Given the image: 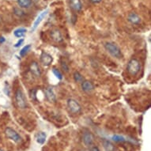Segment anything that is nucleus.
I'll list each match as a JSON object with an SVG mask.
<instances>
[{"mask_svg": "<svg viewBox=\"0 0 151 151\" xmlns=\"http://www.w3.org/2000/svg\"><path fill=\"white\" fill-rule=\"evenodd\" d=\"M15 101L17 107L20 109H25L27 108V100L21 89H17L15 93Z\"/></svg>", "mask_w": 151, "mask_h": 151, "instance_id": "obj_3", "label": "nucleus"}, {"mask_svg": "<svg viewBox=\"0 0 151 151\" xmlns=\"http://www.w3.org/2000/svg\"><path fill=\"white\" fill-rule=\"evenodd\" d=\"M30 48H31V45H25V47L22 48V50H21L20 52H19V55H20V56H22V57L25 56V55H26V53H27V52L29 51Z\"/></svg>", "mask_w": 151, "mask_h": 151, "instance_id": "obj_22", "label": "nucleus"}, {"mask_svg": "<svg viewBox=\"0 0 151 151\" xmlns=\"http://www.w3.org/2000/svg\"><path fill=\"white\" fill-rule=\"evenodd\" d=\"M111 139H112V141L116 142H124L127 141L126 139L120 134H114L111 137Z\"/></svg>", "mask_w": 151, "mask_h": 151, "instance_id": "obj_20", "label": "nucleus"}, {"mask_svg": "<svg viewBox=\"0 0 151 151\" xmlns=\"http://www.w3.org/2000/svg\"><path fill=\"white\" fill-rule=\"evenodd\" d=\"M50 37L55 43H60L63 40L62 32H61V31L59 29H56V28L52 29L51 30V32H50Z\"/></svg>", "mask_w": 151, "mask_h": 151, "instance_id": "obj_8", "label": "nucleus"}, {"mask_svg": "<svg viewBox=\"0 0 151 151\" xmlns=\"http://www.w3.org/2000/svg\"><path fill=\"white\" fill-rule=\"evenodd\" d=\"M102 0H90V2L93 3H100Z\"/></svg>", "mask_w": 151, "mask_h": 151, "instance_id": "obj_27", "label": "nucleus"}, {"mask_svg": "<svg viewBox=\"0 0 151 151\" xmlns=\"http://www.w3.org/2000/svg\"><path fill=\"white\" fill-rule=\"evenodd\" d=\"M104 47L107 51V52L111 55L112 57L118 59V60L123 58V53H122L121 48L116 43L106 42L104 45Z\"/></svg>", "mask_w": 151, "mask_h": 151, "instance_id": "obj_1", "label": "nucleus"}, {"mask_svg": "<svg viewBox=\"0 0 151 151\" xmlns=\"http://www.w3.org/2000/svg\"><path fill=\"white\" fill-rule=\"evenodd\" d=\"M81 151H82V150H81Z\"/></svg>", "mask_w": 151, "mask_h": 151, "instance_id": "obj_30", "label": "nucleus"}, {"mask_svg": "<svg viewBox=\"0 0 151 151\" xmlns=\"http://www.w3.org/2000/svg\"><path fill=\"white\" fill-rule=\"evenodd\" d=\"M46 139H47V134L44 131H39L36 134V141L38 144L43 145L46 141Z\"/></svg>", "mask_w": 151, "mask_h": 151, "instance_id": "obj_15", "label": "nucleus"}, {"mask_svg": "<svg viewBox=\"0 0 151 151\" xmlns=\"http://www.w3.org/2000/svg\"><path fill=\"white\" fill-rule=\"evenodd\" d=\"M0 151H4V150H1V149H0Z\"/></svg>", "mask_w": 151, "mask_h": 151, "instance_id": "obj_29", "label": "nucleus"}, {"mask_svg": "<svg viewBox=\"0 0 151 151\" xmlns=\"http://www.w3.org/2000/svg\"><path fill=\"white\" fill-rule=\"evenodd\" d=\"M73 78H74V82H78V83H81L85 80L83 75L79 71H74L73 74Z\"/></svg>", "mask_w": 151, "mask_h": 151, "instance_id": "obj_19", "label": "nucleus"}, {"mask_svg": "<svg viewBox=\"0 0 151 151\" xmlns=\"http://www.w3.org/2000/svg\"><path fill=\"white\" fill-rule=\"evenodd\" d=\"M52 73L54 74L56 78H58L59 80H62L63 79V74L61 73L60 70L56 68V67H53L52 68Z\"/></svg>", "mask_w": 151, "mask_h": 151, "instance_id": "obj_21", "label": "nucleus"}, {"mask_svg": "<svg viewBox=\"0 0 151 151\" xmlns=\"http://www.w3.org/2000/svg\"><path fill=\"white\" fill-rule=\"evenodd\" d=\"M24 42V39H22V38H20V40H18L16 44H15L14 45V47H20L21 45H22V43Z\"/></svg>", "mask_w": 151, "mask_h": 151, "instance_id": "obj_26", "label": "nucleus"}, {"mask_svg": "<svg viewBox=\"0 0 151 151\" xmlns=\"http://www.w3.org/2000/svg\"><path fill=\"white\" fill-rule=\"evenodd\" d=\"M89 151H101V150H100L98 146L93 145V146H89Z\"/></svg>", "mask_w": 151, "mask_h": 151, "instance_id": "obj_25", "label": "nucleus"}, {"mask_svg": "<svg viewBox=\"0 0 151 151\" xmlns=\"http://www.w3.org/2000/svg\"><path fill=\"white\" fill-rule=\"evenodd\" d=\"M60 65H61V68H62L63 71L65 72V73H68L69 72L70 67L65 61H61L60 62Z\"/></svg>", "mask_w": 151, "mask_h": 151, "instance_id": "obj_23", "label": "nucleus"}, {"mask_svg": "<svg viewBox=\"0 0 151 151\" xmlns=\"http://www.w3.org/2000/svg\"><path fill=\"white\" fill-rule=\"evenodd\" d=\"M127 21L132 25H138L142 23V18L137 13L131 12L127 15Z\"/></svg>", "mask_w": 151, "mask_h": 151, "instance_id": "obj_10", "label": "nucleus"}, {"mask_svg": "<svg viewBox=\"0 0 151 151\" xmlns=\"http://www.w3.org/2000/svg\"><path fill=\"white\" fill-rule=\"evenodd\" d=\"M30 72L32 73L33 76L36 78H40L41 76V70H40V65L37 61H32L29 65Z\"/></svg>", "mask_w": 151, "mask_h": 151, "instance_id": "obj_9", "label": "nucleus"}, {"mask_svg": "<svg viewBox=\"0 0 151 151\" xmlns=\"http://www.w3.org/2000/svg\"><path fill=\"white\" fill-rule=\"evenodd\" d=\"M68 4L70 8L75 12L82 11L83 5L81 0H68Z\"/></svg>", "mask_w": 151, "mask_h": 151, "instance_id": "obj_12", "label": "nucleus"}, {"mask_svg": "<svg viewBox=\"0 0 151 151\" xmlns=\"http://www.w3.org/2000/svg\"><path fill=\"white\" fill-rule=\"evenodd\" d=\"M47 13H48V10H46L42 11L40 14L38 15V17H37V19L35 20L34 23H33V25H32V29H31V32H34L35 30L37 29V28H38V26L40 25V23L42 22V21L45 19V17L47 16Z\"/></svg>", "mask_w": 151, "mask_h": 151, "instance_id": "obj_11", "label": "nucleus"}, {"mask_svg": "<svg viewBox=\"0 0 151 151\" xmlns=\"http://www.w3.org/2000/svg\"><path fill=\"white\" fill-rule=\"evenodd\" d=\"M81 88H82V91L85 93H91L94 90V85L93 83L89 80H84L83 82H81Z\"/></svg>", "mask_w": 151, "mask_h": 151, "instance_id": "obj_14", "label": "nucleus"}, {"mask_svg": "<svg viewBox=\"0 0 151 151\" xmlns=\"http://www.w3.org/2000/svg\"><path fill=\"white\" fill-rule=\"evenodd\" d=\"M82 142L86 146L89 147V146H93L95 142V137H94L93 134L89 131H84L82 134Z\"/></svg>", "mask_w": 151, "mask_h": 151, "instance_id": "obj_6", "label": "nucleus"}, {"mask_svg": "<svg viewBox=\"0 0 151 151\" xmlns=\"http://www.w3.org/2000/svg\"><path fill=\"white\" fill-rule=\"evenodd\" d=\"M26 32H27V30L25 28H18V29L14 31V35L15 37L20 39V38H22L25 36Z\"/></svg>", "mask_w": 151, "mask_h": 151, "instance_id": "obj_18", "label": "nucleus"}, {"mask_svg": "<svg viewBox=\"0 0 151 151\" xmlns=\"http://www.w3.org/2000/svg\"><path fill=\"white\" fill-rule=\"evenodd\" d=\"M141 62L136 58L131 59L127 65V70L128 72V74L132 75V76H135L139 74V71L141 70Z\"/></svg>", "mask_w": 151, "mask_h": 151, "instance_id": "obj_2", "label": "nucleus"}, {"mask_svg": "<svg viewBox=\"0 0 151 151\" xmlns=\"http://www.w3.org/2000/svg\"><path fill=\"white\" fill-rule=\"evenodd\" d=\"M45 98H46L47 101L52 102V103H55V102L56 101V96H55L54 89H53L52 87H47V88H46L45 91Z\"/></svg>", "mask_w": 151, "mask_h": 151, "instance_id": "obj_13", "label": "nucleus"}, {"mask_svg": "<svg viewBox=\"0 0 151 151\" xmlns=\"http://www.w3.org/2000/svg\"><path fill=\"white\" fill-rule=\"evenodd\" d=\"M5 134L8 139L12 140L16 143H20L22 141V139L20 136V134H18L14 129L11 128V127H6L5 129Z\"/></svg>", "mask_w": 151, "mask_h": 151, "instance_id": "obj_5", "label": "nucleus"}, {"mask_svg": "<svg viewBox=\"0 0 151 151\" xmlns=\"http://www.w3.org/2000/svg\"><path fill=\"white\" fill-rule=\"evenodd\" d=\"M6 39L3 37H0V44H3V43L5 42Z\"/></svg>", "mask_w": 151, "mask_h": 151, "instance_id": "obj_28", "label": "nucleus"}, {"mask_svg": "<svg viewBox=\"0 0 151 151\" xmlns=\"http://www.w3.org/2000/svg\"><path fill=\"white\" fill-rule=\"evenodd\" d=\"M14 14L17 15V17H22L23 15L25 14L24 12L21 10L20 8H14Z\"/></svg>", "mask_w": 151, "mask_h": 151, "instance_id": "obj_24", "label": "nucleus"}, {"mask_svg": "<svg viewBox=\"0 0 151 151\" xmlns=\"http://www.w3.org/2000/svg\"><path fill=\"white\" fill-rule=\"evenodd\" d=\"M40 63L45 67H49L53 62V57L52 55L46 52H42L40 56Z\"/></svg>", "mask_w": 151, "mask_h": 151, "instance_id": "obj_7", "label": "nucleus"}, {"mask_svg": "<svg viewBox=\"0 0 151 151\" xmlns=\"http://www.w3.org/2000/svg\"><path fill=\"white\" fill-rule=\"evenodd\" d=\"M67 105L68 108V110L72 114H78L82 111V106L75 99L73 98H69L67 101Z\"/></svg>", "mask_w": 151, "mask_h": 151, "instance_id": "obj_4", "label": "nucleus"}, {"mask_svg": "<svg viewBox=\"0 0 151 151\" xmlns=\"http://www.w3.org/2000/svg\"><path fill=\"white\" fill-rule=\"evenodd\" d=\"M102 144H103L104 151H116V146L111 141L104 139Z\"/></svg>", "mask_w": 151, "mask_h": 151, "instance_id": "obj_16", "label": "nucleus"}, {"mask_svg": "<svg viewBox=\"0 0 151 151\" xmlns=\"http://www.w3.org/2000/svg\"><path fill=\"white\" fill-rule=\"evenodd\" d=\"M17 3L20 8L27 9L32 5V0H17Z\"/></svg>", "mask_w": 151, "mask_h": 151, "instance_id": "obj_17", "label": "nucleus"}]
</instances>
